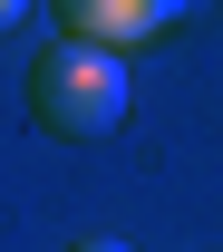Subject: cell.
Here are the masks:
<instances>
[{"label": "cell", "instance_id": "cell-3", "mask_svg": "<svg viewBox=\"0 0 223 252\" xmlns=\"http://www.w3.org/2000/svg\"><path fill=\"white\" fill-rule=\"evenodd\" d=\"M68 252H136V243H117V233H88V243H68Z\"/></svg>", "mask_w": 223, "mask_h": 252}, {"label": "cell", "instance_id": "cell-4", "mask_svg": "<svg viewBox=\"0 0 223 252\" xmlns=\"http://www.w3.org/2000/svg\"><path fill=\"white\" fill-rule=\"evenodd\" d=\"M20 20H30V0H0V30H20Z\"/></svg>", "mask_w": 223, "mask_h": 252}, {"label": "cell", "instance_id": "cell-1", "mask_svg": "<svg viewBox=\"0 0 223 252\" xmlns=\"http://www.w3.org/2000/svg\"><path fill=\"white\" fill-rule=\"evenodd\" d=\"M30 126L68 136V146H97L127 126V59L117 49H88V39H49L30 59Z\"/></svg>", "mask_w": 223, "mask_h": 252}, {"label": "cell", "instance_id": "cell-2", "mask_svg": "<svg viewBox=\"0 0 223 252\" xmlns=\"http://www.w3.org/2000/svg\"><path fill=\"white\" fill-rule=\"evenodd\" d=\"M194 0H59V39H88V49H146L156 30H175Z\"/></svg>", "mask_w": 223, "mask_h": 252}]
</instances>
